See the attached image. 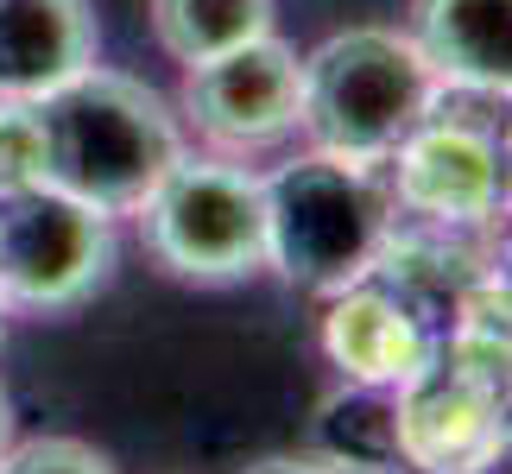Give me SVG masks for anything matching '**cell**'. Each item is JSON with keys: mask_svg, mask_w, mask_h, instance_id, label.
Segmentation results:
<instances>
[{"mask_svg": "<svg viewBox=\"0 0 512 474\" xmlns=\"http://www.w3.org/2000/svg\"><path fill=\"white\" fill-rule=\"evenodd\" d=\"M38 121V177L70 196L95 203L102 215H140V203L159 190V177L184 158V121L171 114L159 89L140 76L89 64L32 102Z\"/></svg>", "mask_w": 512, "mask_h": 474, "instance_id": "6da1fadb", "label": "cell"}, {"mask_svg": "<svg viewBox=\"0 0 512 474\" xmlns=\"http://www.w3.org/2000/svg\"><path fill=\"white\" fill-rule=\"evenodd\" d=\"M437 70L424 64L418 38L399 26H348L329 32L304 57V140L348 158V165H386L437 108Z\"/></svg>", "mask_w": 512, "mask_h": 474, "instance_id": "7a4b0ae2", "label": "cell"}, {"mask_svg": "<svg viewBox=\"0 0 512 474\" xmlns=\"http://www.w3.org/2000/svg\"><path fill=\"white\" fill-rule=\"evenodd\" d=\"M266 184V266L304 291L361 285L386 247L392 196L373 184V165H348L317 146L260 171Z\"/></svg>", "mask_w": 512, "mask_h": 474, "instance_id": "3957f363", "label": "cell"}, {"mask_svg": "<svg viewBox=\"0 0 512 474\" xmlns=\"http://www.w3.org/2000/svg\"><path fill=\"white\" fill-rule=\"evenodd\" d=\"M146 247L177 279L228 285L266 266V184L247 158L184 152L140 203Z\"/></svg>", "mask_w": 512, "mask_h": 474, "instance_id": "277c9868", "label": "cell"}, {"mask_svg": "<svg viewBox=\"0 0 512 474\" xmlns=\"http://www.w3.org/2000/svg\"><path fill=\"white\" fill-rule=\"evenodd\" d=\"M114 266V215L83 196L19 177L0 184V304L13 310H70Z\"/></svg>", "mask_w": 512, "mask_h": 474, "instance_id": "5b68a950", "label": "cell"}, {"mask_svg": "<svg viewBox=\"0 0 512 474\" xmlns=\"http://www.w3.org/2000/svg\"><path fill=\"white\" fill-rule=\"evenodd\" d=\"M209 152L253 158L304 127V57L285 38H253L209 64L184 70V114H177Z\"/></svg>", "mask_w": 512, "mask_h": 474, "instance_id": "8992f818", "label": "cell"}, {"mask_svg": "<svg viewBox=\"0 0 512 474\" xmlns=\"http://www.w3.org/2000/svg\"><path fill=\"white\" fill-rule=\"evenodd\" d=\"M102 51L89 0H0V102H45Z\"/></svg>", "mask_w": 512, "mask_h": 474, "instance_id": "52a82bcc", "label": "cell"}, {"mask_svg": "<svg viewBox=\"0 0 512 474\" xmlns=\"http://www.w3.org/2000/svg\"><path fill=\"white\" fill-rule=\"evenodd\" d=\"M411 38L437 83L512 95V0H418Z\"/></svg>", "mask_w": 512, "mask_h": 474, "instance_id": "ba28073f", "label": "cell"}, {"mask_svg": "<svg viewBox=\"0 0 512 474\" xmlns=\"http://www.w3.org/2000/svg\"><path fill=\"white\" fill-rule=\"evenodd\" d=\"M399 158V196L411 209H430V215H487L500 196V152L475 140L462 127H418L411 140L392 152Z\"/></svg>", "mask_w": 512, "mask_h": 474, "instance_id": "9c48e42d", "label": "cell"}, {"mask_svg": "<svg viewBox=\"0 0 512 474\" xmlns=\"http://www.w3.org/2000/svg\"><path fill=\"white\" fill-rule=\"evenodd\" d=\"M336 298L342 304L329 316V354H336V367L348 380H367V386H405L411 373L424 367L418 323L367 285H348Z\"/></svg>", "mask_w": 512, "mask_h": 474, "instance_id": "30bf717a", "label": "cell"}, {"mask_svg": "<svg viewBox=\"0 0 512 474\" xmlns=\"http://www.w3.org/2000/svg\"><path fill=\"white\" fill-rule=\"evenodd\" d=\"M317 443L329 462L367 468V474H405L411 462V424L399 386H367L348 380L336 399H323L317 411Z\"/></svg>", "mask_w": 512, "mask_h": 474, "instance_id": "8fae6325", "label": "cell"}, {"mask_svg": "<svg viewBox=\"0 0 512 474\" xmlns=\"http://www.w3.org/2000/svg\"><path fill=\"white\" fill-rule=\"evenodd\" d=\"M146 26L177 70H196L209 57L272 32V0H146Z\"/></svg>", "mask_w": 512, "mask_h": 474, "instance_id": "7c38bea8", "label": "cell"}, {"mask_svg": "<svg viewBox=\"0 0 512 474\" xmlns=\"http://www.w3.org/2000/svg\"><path fill=\"white\" fill-rule=\"evenodd\" d=\"M0 474H114V468H108V456H95L76 437H32L0 456Z\"/></svg>", "mask_w": 512, "mask_h": 474, "instance_id": "4fadbf2b", "label": "cell"}, {"mask_svg": "<svg viewBox=\"0 0 512 474\" xmlns=\"http://www.w3.org/2000/svg\"><path fill=\"white\" fill-rule=\"evenodd\" d=\"M241 474H367V468H342V462H329V456H304V462H253Z\"/></svg>", "mask_w": 512, "mask_h": 474, "instance_id": "5bb4252c", "label": "cell"}, {"mask_svg": "<svg viewBox=\"0 0 512 474\" xmlns=\"http://www.w3.org/2000/svg\"><path fill=\"white\" fill-rule=\"evenodd\" d=\"M19 437H13V399H7V386H0V456H7Z\"/></svg>", "mask_w": 512, "mask_h": 474, "instance_id": "9a60e30c", "label": "cell"}]
</instances>
